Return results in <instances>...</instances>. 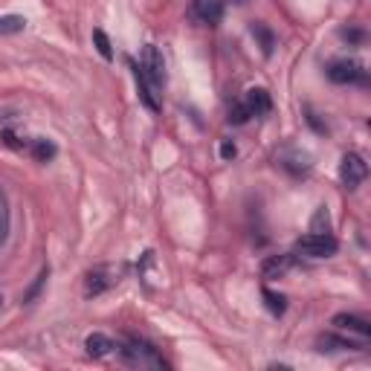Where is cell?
Here are the masks:
<instances>
[{
	"instance_id": "obj_1",
	"label": "cell",
	"mask_w": 371,
	"mask_h": 371,
	"mask_svg": "<svg viewBox=\"0 0 371 371\" xmlns=\"http://www.w3.org/2000/svg\"><path fill=\"white\" fill-rule=\"evenodd\" d=\"M119 348V360L125 362V365H131V368H157V371H166L168 368V362L163 360V354L151 345V343H145V340H139V337H128L122 345H117Z\"/></svg>"
},
{
	"instance_id": "obj_2",
	"label": "cell",
	"mask_w": 371,
	"mask_h": 371,
	"mask_svg": "<svg viewBox=\"0 0 371 371\" xmlns=\"http://www.w3.org/2000/svg\"><path fill=\"white\" fill-rule=\"evenodd\" d=\"M337 249H340V244L328 230L325 232H308V235H302L299 241H296V252L308 255V258H328Z\"/></svg>"
},
{
	"instance_id": "obj_3",
	"label": "cell",
	"mask_w": 371,
	"mask_h": 371,
	"mask_svg": "<svg viewBox=\"0 0 371 371\" xmlns=\"http://www.w3.org/2000/svg\"><path fill=\"white\" fill-rule=\"evenodd\" d=\"M142 72L154 90L166 87V61H163V53L154 44H145V50H142Z\"/></svg>"
},
{
	"instance_id": "obj_4",
	"label": "cell",
	"mask_w": 371,
	"mask_h": 371,
	"mask_svg": "<svg viewBox=\"0 0 371 371\" xmlns=\"http://www.w3.org/2000/svg\"><path fill=\"white\" fill-rule=\"evenodd\" d=\"M328 79L333 85H365L368 70L360 61H333L328 67Z\"/></svg>"
},
{
	"instance_id": "obj_5",
	"label": "cell",
	"mask_w": 371,
	"mask_h": 371,
	"mask_svg": "<svg viewBox=\"0 0 371 371\" xmlns=\"http://www.w3.org/2000/svg\"><path fill=\"white\" fill-rule=\"evenodd\" d=\"M365 177H368V163L354 151L345 154L343 163H340V180H343L345 189H360V186L365 183Z\"/></svg>"
},
{
	"instance_id": "obj_6",
	"label": "cell",
	"mask_w": 371,
	"mask_h": 371,
	"mask_svg": "<svg viewBox=\"0 0 371 371\" xmlns=\"http://www.w3.org/2000/svg\"><path fill=\"white\" fill-rule=\"evenodd\" d=\"M241 102L247 104V110H249L252 117H264V114H270V107H273L270 93H267L264 87H249L247 96H244Z\"/></svg>"
},
{
	"instance_id": "obj_7",
	"label": "cell",
	"mask_w": 371,
	"mask_h": 371,
	"mask_svg": "<svg viewBox=\"0 0 371 371\" xmlns=\"http://www.w3.org/2000/svg\"><path fill=\"white\" fill-rule=\"evenodd\" d=\"M333 328L351 330V333H357V337H362V340L371 337V322L362 319V316H354V313H337V316H333Z\"/></svg>"
},
{
	"instance_id": "obj_8",
	"label": "cell",
	"mask_w": 371,
	"mask_h": 371,
	"mask_svg": "<svg viewBox=\"0 0 371 371\" xmlns=\"http://www.w3.org/2000/svg\"><path fill=\"white\" fill-rule=\"evenodd\" d=\"M131 64V70H134V79H136V90H139V99H142V104L148 107V110H160V102H157V96H154V87L148 85V79H145V72H142V67L139 64H134V61H128Z\"/></svg>"
},
{
	"instance_id": "obj_9",
	"label": "cell",
	"mask_w": 371,
	"mask_h": 371,
	"mask_svg": "<svg viewBox=\"0 0 371 371\" xmlns=\"http://www.w3.org/2000/svg\"><path fill=\"white\" fill-rule=\"evenodd\" d=\"M293 264H296L293 255H270V258H264V264H262V276H264L267 281H270V279H281Z\"/></svg>"
},
{
	"instance_id": "obj_10",
	"label": "cell",
	"mask_w": 371,
	"mask_h": 371,
	"mask_svg": "<svg viewBox=\"0 0 371 371\" xmlns=\"http://www.w3.org/2000/svg\"><path fill=\"white\" fill-rule=\"evenodd\" d=\"M117 279H114V273H110L107 267H96V270H90L87 273V296H99V293H104L110 284H114Z\"/></svg>"
},
{
	"instance_id": "obj_11",
	"label": "cell",
	"mask_w": 371,
	"mask_h": 371,
	"mask_svg": "<svg viewBox=\"0 0 371 371\" xmlns=\"http://www.w3.org/2000/svg\"><path fill=\"white\" fill-rule=\"evenodd\" d=\"M85 348H87L90 357L102 360V357H107V354L117 351V343L110 340V337H104V333H90V337L85 340Z\"/></svg>"
},
{
	"instance_id": "obj_12",
	"label": "cell",
	"mask_w": 371,
	"mask_h": 371,
	"mask_svg": "<svg viewBox=\"0 0 371 371\" xmlns=\"http://www.w3.org/2000/svg\"><path fill=\"white\" fill-rule=\"evenodd\" d=\"M195 12L203 23H220V18H224V4H220V0H195Z\"/></svg>"
},
{
	"instance_id": "obj_13",
	"label": "cell",
	"mask_w": 371,
	"mask_h": 371,
	"mask_svg": "<svg viewBox=\"0 0 371 371\" xmlns=\"http://www.w3.org/2000/svg\"><path fill=\"white\" fill-rule=\"evenodd\" d=\"M319 351H351V348H362V343H351L343 337H333V333H325V337L316 340Z\"/></svg>"
},
{
	"instance_id": "obj_14",
	"label": "cell",
	"mask_w": 371,
	"mask_h": 371,
	"mask_svg": "<svg viewBox=\"0 0 371 371\" xmlns=\"http://www.w3.org/2000/svg\"><path fill=\"white\" fill-rule=\"evenodd\" d=\"M262 296H264V305H267V311L273 313V316H281L284 311H287V299L281 293H273V290H262Z\"/></svg>"
},
{
	"instance_id": "obj_15",
	"label": "cell",
	"mask_w": 371,
	"mask_h": 371,
	"mask_svg": "<svg viewBox=\"0 0 371 371\" xmlns=\"http://www.w3.org/2000/svg\"><path fill=\"white\" fill-rule=\"evenodd\" d=\"M26 29V18L21 15H0V35H15Z\"/></svg>"
},
{
	"instance_id": "obj_16",
	"label": "cell",
	"mask_w": 371,
	"mask_h": 371,
	"mask_svg": "<svg viewBox=\"0 0 371 371\" xmlns=\"http://www.w3.org/2000/svg\"><path fill=\"white\" fill-rule=\"evenodd\" d=\"M252 35H255L258 41H262V50H264V55H273V47H276L273 32H270L267 26H262V23H252Z\"/></svg>"
},
{
	"instance_id": "obj_17",
	"label": "cell",
	"mask_w": 371,
	"mask_h": 371,
	"mask_svg": "<svg viewBox=\"0 0 371 371\" xmlns=\"http://www.w3.org/2000/svg\"><path fill=\"white\" fill-rule=\"evenodd\" d=\"M93 44H96V50H99V55H102L104 61L114 58V47H110V38H107L104 29H93Z\"/></svg>"
},
{
	"instance_id": "obj_18",
	"label": "cell",
	"mask_w": 371,
	"mask_h": 371,
	"mask_svg": "<svg viewBox=\"0 0 371 371\" xmlns=\"http://www.w3.org/2000/svg\"><path fill=\"white\" fill-rule=\"evenodd\" d=\"M32 154H35V160L47 163V160L55 157V145H53L50 139H35V142H32Z\"/></svg>"
},
{
	"instance_id": "obj_19",
	"label": "cell",
	"mask_w": 371,
	"mask_h": 371,
	"mask_svg": "<svg viewBox=\"0 0 371 371\" xmlns=\"http://www.w3.org/2000/svg\"><path fill=\"white\" fill-rule=\"evenodd\" d=\"M232 125H247L249 119H252V114H249V110H247V104L244 102H235L232 107H230V117H227Z\"/></svg>"
},
{
	"instance_id": "obj_20",
	"label": "cell",
	"mask_w": 371,
	"mask_h": 371,
	"mask_svg": "<svg viewBox=\"0 0 371 371\" xmlns=\"http://www.w3.org/2000/svg\"><path fill=\"white\" fill-rule=\"evenodd\" d=\"M238 154V148L232 145V142H220V157H224V160H232Z\"/></svg>"
},
{
	"instance_id": "obj_21",
	"label": "cell",
	"mask_w": 371,
	"mask_h": 371,
	"mask_svg": "<svg viewBox=\"0 0 371 371\" xmlns=\"http://www.w3.org/2000/svg\"><path fill=\"white\" fill-rule=\"evenodd\" d=\"M343 38H351V41H362V38H365V35H362V32H357V29H354V32H348V29H343Z\"/></svg>"
},
{
	"instance_id": "obj_22",
	"label": "cell",
	"mask_w": 371,
	"mask_h": 371,
	"mask_svg": "<svg viewBox=\"0 0 371 371\" xmlns=\"http://www.w3.org/2000/svg\"><path fill=\"white\" fill-rule=\"evenodd\" d=\"M0 308H4V299H0Z\"/></svg>"
}]
</instances>
